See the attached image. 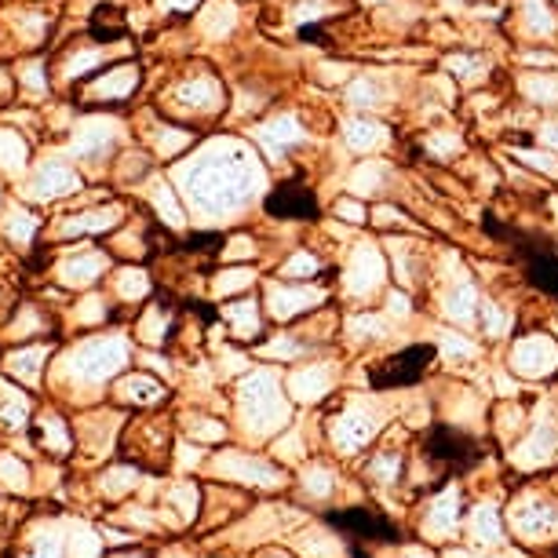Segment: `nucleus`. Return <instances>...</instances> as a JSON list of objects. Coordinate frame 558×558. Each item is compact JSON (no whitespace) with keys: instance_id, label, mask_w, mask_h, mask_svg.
Returning <instances> with one entry per match:
<instances>
[{"instance_id":"obj_1","label":"nucleus","mask_w":558,"mask_h":558,"mask_svg":"<svg viewBox=\"0 0 558 558\" xmlns=\"http://www.w3.org/2000/svg\"><path fill=\"white\" fill-rule=\"evenodd\" d=\"M435 362V347L427 343H416V347H405L402 354L387 357L380 368H373L368 373V384L376 387V391H387V387H409V384H420L424 380V373Z\"/></svg>"},{"instance_id":"obj_2","label":"nucleus","mask_w":558,"mask_h":558,"mask_svg":"<svg viewBox=\"0 0 558 558\" xmlns=\"http://www.w3.org/2000/svg\"><path fill=\"white\" fill-rule=\"evenodd\" d=\"M427 460L446 463V468H452V471H468V468H475V463L482 460V452L468 435H460V430L438 424L427 435Z\"/></svg>"},{"instance_id":"obj_3","label":"nucleus","mask_w":558,"mask_h":558,"mask_svg":"<svg viewBox=\"0 0 558 558\" xmlns=\"http://www.w3.org/2000/svg\"><path fill=\"white\" fill-rule=\"evenodd\" d=\"M329 522L336 530H343L351 536L354 544H365V541H395V525L376 511H340V514H329Z\"/></svg>"},{"instance_id":"obj_4","label":"nucleus","mask_w":558,"mask_h":558,"mask_svg":"<svg viewBox=\"0 0 558 558\" xmlns=\"http://www.w3.org/2000/svg\"><path fill=\"white\" fill-rule=\"evenodd\" d=\"M267 213L278 219H311L318 213V202H314V194L307 186L281 183L278 191H270V197H267Z\"/></svg>"},{"instance_id":"obj_5","label":"nucleus","mask_w":558,"mask_h":558,"mask_svg":"<svg viewBox=\"0 0 558 558\" xmlns=\"http://www.w3.org/2000/svg\"><path fill=\"white\" fill-rule=\"evenodd\" d=\"M92 37H96V40L124 37V15L118 12V8H99V12L92 15Z\"/></svg>"},{"instance_id":"obj_6","label":"nucleus","mask_w":558,"mask_h":558,"mask_svg":"<svg viewBox=\"0 0 558 558\" xmlns=\"http://www.w3.org/2000/svg\"><path fill=\"white\" fill-rule=\"evenodd\" d=\"M0 478H8V486H26V471L15 460H0Z\"/></svg>"},{"instance_id":"obj_7","label":"nucleus","mask_w":558,"mask_h":558,"mask_svg":"<svg viewBox=\"0 0 558 558\" xmlns=\"http://www.w3.org/2000/svg\"><path fill=\"white\" fill-rule=\"evenodd\" d=\"M37 362H40V354H23V357H15L12 368L23 376H37Z\"/></svg>"},{"instance_id":"obj_8","label":"nucleus","mask_w":558,"mask_h":558,"mask_svg":"<svg viewBox=\"0 0 558 558\" xmlns=\"http://www.w3.org/2000/svg\"><path fill=\"white\" fill-rule=\"evenodd\" d=\"M29 558H59V544L51 541V544H40L37 547V555H29Z\"/></svg>"}]
</instances>
